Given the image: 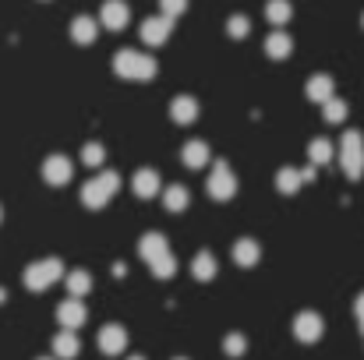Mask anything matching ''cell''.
Listing matches in <instances>:
<instances>
[{"instance_id": "obj_1", "label": "cell", "mask_w": 364, "mask_h": 360, "mask_svg": "<svg viewBox=\"0 0 364 360\" xmlns=\"http://www.w3.org/2000/svg\"><path fill=\"white\" fill-rule=\"evenodd\" d=\"M114 71L121 78H131V82H149L156 75V60L149 53H138V50H121L114 57Z\"/></svg>"}, {"instance_id": "obj_2", "label": "cell", "mask_w": 364, "mask_h": 360, "mask_svg": "<svg viewBox=\"0 0 364 360\" xmlns=\"http://www.w3.org/2000/svg\"><path fill=\"white\" fill-rule=\"evenodd\" d=\"M117 187H121V177H117L114 170H103L96 180H89V184L82 187V202H85L89 209H103V205L117 195Z\"/></svg>"}, {"instance_id": "obj_3", "label": "cell", "mask_w": 364, "mask_h": 360, "mask_svg": "<svg viewBox=\"0 0 364 360\" xmlns=\"http://www.w3.org/2000/svg\"><path fill=\"white\" fill-rule=\"evenodd\" d=\"M340 163H343V170H347L350 180H361V173H364V138H361V131H347V134H343Z\"/></svg>"}, {"instance_id": "obj_4", "label": "cell", "mask_w": 364, "mask_h": 360, "mask_svg": "<svg viewBox=\"0 0 364 360\" xmlns=\"http://www.w3.org/2000/svg\"><path fill=\"white\" fill-rule=\"evenodd\" d=\"M60 276H64V265H60L57 258H46V261H36V265L25 268V286H28V290H46V286H53Z\"/></svg>"}, {"instance_id": "obj_5", "label": "cell", "mask_w": 364, "mask_h": 360, "mask_svg": "<svg viewBox=\"0 0 364 360\" xmlns=\"http://www.w3.org/2000/svg\"><path fill=\"white\" fill-rule=\"evenodd\" d=\"M234 191H237L234 173H230L227 166H216V170H213V177H209V195H213L216 202H230V198H234Z\"/></svg>"}, {"instance_id": "obj_6", "label": "cell", "mask_w": 364, "mask_h": 360, "mask_svg": "<svg viewBox=\"0 0 364 360\" xmlns=\"http://www.w3.org/2000/svg\"><path fill=\"white\" fill-rule=\"evenodd\" d=\"M170 28H173V18H166V14L145 18V21H141V39H145L149 46H159V43L170 39Z\"/></svg>"}, {"instance_id": "obj_7", "label": "cell", "mask_w": 364, "mask_h": 360, "mask_svg": "<svg viewBox=\"0 0 364 360\" xmlns=\"http://www.w3.org/2000/svg\"><path fill=\"white\" fill-rule=\"evenodd\" d=\"M85 318H89V311H85V304L78 300V297H71V300H64L60 307H57V322L64 325V329H82L85 325Z\"/></svg>"}, {"instance_id": "obj_8", "label": "cell", "mask_w": 364, "mask_h": 360, "mask_svg": "<svg viewBox=\"0 0 364 360\" xmlns=\"http://www.w3.org/2000/svg\"><path fill=\"white\" fill-rule=\"evenodd\" d=\"M294 336H297L301 343H318V339H322V318H318L315 311L297 315V322H294Z\"/></svg>"}, {"instance_id": "obj_9", "label": "cell", "mask_w": 364, "mask_h": 360, "mask_svg": "<svg viewBox=\"0 0 364 360\" xmlns=\"http://www.w3.org/2000/svg\"><path fill=\"white\" fill-rule=\"evenodd\" d=\"M100 21H103V28L121 32L124 25H127V4L124 0H107L103 11H100Z\"/></svg>"}, {"instance_id": "obj_10", "label": "cell", "mask_w": 364, "mask_h": 360, "mask_svg": "<svg viewBox=\"0 0 364 360\" xmlns=\"http://www.w3.org/2000/svg\"><path fill=\"white\" fill-rule=\"evenodd\" d=\"M43 177H46L50 184H68V180H71V159H68V156H50V159L43 163Z\"/></svg>"}, {"instance_id": "obj_11", "label": "cell", "mask_w": 364, "mask_h": 360, "mask_svg": "<svg viewBox=\"0 0 364 360\" xmlns=\"http://www.w3.org/2000/svg\"><path fill=\"white\" fill-rule=\"evenodd\" d=\"M124 347H127V332H124L121 325H107V329H100V350H103L107 357L121 354Z\"/></svg>"}, {"instance_id": "obj_12", "label": "cell", "mask_w": 364, "mask_h": 360, "mask_svg": "<svg viewBox=\"0 0 364 360\" xmlns=\"http://www.w3.org/2000/svg\"><path fill=\"white\" fill-rule=\"evenodd\" d=\"M290 46H294V43H290V36H287L283 28H276V32L265 39V53H269L272 60H287V57H290Z\"/></svg>"}, {"instance_id": "obj_13", "label": "cell", "mask_w": 364, "mask_h": 360, "mask_svg": "<svg viewBox=\"0 0 364 360\" xmlns=\"http://www.w3.org/2000/svg\"><path fill=\"white\" fill-rule=\"evenodd\" d=\"M131 187H134L138 198H152V195L159 191V177H156V170H138L134 180H131Z\"/></svg>"}, {"instance_id": "obj_14", "label": "cell", "mask_w": 364, "mask_h": 360, "mask_svg": "<svg viewBox=\"0 0 364 360\" xmlns=\"http://www.w3.org/2000/svg\"><path fill=\"white\" fill-rule=\"evenodd\" d=\"M78 350H82V343H78V336H75L71 329H64V332L53 339V354H57V357L71 360V357H78Z\"/></svg>"}, {"instance_id": "obj_15", "label": "cell", "mask_w": 364, "mask_h": 360, "mask_svg": "<svg viewBox=\"0 0 364 360\" xmlns=\"http://www.w3.org/2000/svg\"><path fill=\"white\" fill-rule=\"evenodd\" d=\"M170 247H166V237L163 234H145L141 244H138V254L145 258V261H152V258H159V254H166Z\"/></svg>"}, {"instance_id": "obj_16", "label": "cell", "mask_w": 364, "mask_h": 360, "mask_svg": "<svg viewBox=\"0 0 364 360\" xmlns=\"http://www.w3.org/2000/svg\"><path fill=\"white\" fill-rule=\"evenodd\" d=\"M308 99H315V103L333 99V78H329V75H315V78L308 82Z\"/></svg>"}, {"instance_id": "obj_17", "label": "cell", "mask_w": 364, "mask_h": 360, "mask_svg": "<svg viewBox=\"0 0 364 360\" xmlns=\"http://www.w3.org/2000/svg\"><path fill=\"white\" fill-rule=\"evenodd\" d=\"M170 114H173V120H177V124H191V120L198 117V103H195L191 96H181V99H173Z\"/></svg>"}, {"instance_id": "obj_18", "label": "cell", "mask_w": 364, "mask_h": 360, "mask_svg": "<svg viewBox=\"0 0 364 360\" xmlns=\"http://www.w3.org/2000/svg\"><path fill=\"white\" fill-rule=\"evenodd\" d=\"M181 159H184L191 170L205 166V159H209V148H205V141H188V145H184V152H181Z\"/></svg>"}, {"instance_id": "obj_19", "label": "cell", "mask_w": 364, "mask_h": 360, "mask_svg": "<svg viewBox=\"0 0 364 360\" xmlns=\"http://www.w3.org/2000/svg\"><path fill=\"white\" fill-rule=\"evenodd\" d=\"M191 276H195V279H202V283H209V279L216 276V258H213L209 251H202V254L191 261Z\"/></svg>"}, {"instance_id": "obj_20", "label": "cell", "mask_w": 364, "mask_h": 360, "mask_svg": "<svg viewBox=\"0 0 364 360\" xmlns=\"http://www.w3.org/2000/svg\"><path fill=\"white\" fill-rule=\"evenodd\" d=\"M301 184H304L301 170H290V166H287V170H279V173H276V187H279L283 195H294Z\"/></svg>"}, {"instance_id": "obj_21", "label": "cell", "mask_w": 364, "mask_h": 360, "mask_svg": "<svg viewBox=\"0 0 364 360\" xmlns=\"http://www.w3.org/2000/svg\"><path fill=\"white\" fill-rule=\"evenodd\" d=\"M265 18H269L276 28H283V25L290 21V4H287V0H269V4H265Z\"/></svg>"}, {"instance_id": "obj_22", "label": "cell", "mask_w": 364, "mask_h": 360, "mask_svg": "<svg viewBox=\"0 0 364 360\" xmlns=\"http://www.w3.org/2000/svg\"><path fill=\"white\" fill-rule=\"evenodd\" d=\"M71 36H75V43H92L96 39V21L92 18H75L71 21Z\"/></svg>"}, {"instance_id": "obj_23", "label": "cell", "mask_w": 364, "mask_h": 360, "mask_svg": "<svg viewBox=\"0 0 364 360\" xmlns=\"http://www.w3.org/2000/svg\"><path fill=\"white\" fill-rule=\"evenodd\" d=\"M149 265H152V276H156V279H170V276L177 272V261H173V254H170V251H166V254H159V258H152Z\"/></svg>"}, {"instance_id": "obj_24", "label": "cell", "mask_w": 364, "mask_h": 360, "mask_svg": "<svg viewBox=\"0 0 364 360\" xmlns=\"http://www.w3.org/2000/svg\"><path fill=\"white\" fill-rule=\"evenodd\" d=\"M234 261H237V265H255V261H258V244H255V240H237Z\"/></svg>"}, {"instance_id": "obj_25", "label": "cell", "mask_w": 364, "mask_h": 360, "mask_svg": "<svg viewBox=\"0 0 364 360\" xmlns=\"http://www.w3.org/2000/svg\"><path fill=\"white\" fill-rule=\"evenodd\" d=\"M68 290H71V297H85L92 290L89 272H68Z\"/></svg>"}, {"instance_id": "obj_26", "label": "cell", "mask_w": 364, "mask_h": 360, "mask_svg": "<svg viewBox=\"0 0 364 360\" xmlns=\"http://www.w3.org/2000/svg\"><path fill=\"white\" fill-rule=\"evenodd\" d=\"M308 156H311V163H329V159H333V141L315 138V141H311V148H308Z\"/></svg>"}, {"instance_id": "obj_27", "label": "cell", "mask_w": 364, "mask_h": 360, "mask_svg": "<svg viewBox=\"0 0 364 360\" xmlns=\"http://www.w3.org/2000/svg\"><path fill=\"white\" fill-rule=\"evenodd\" d=\"M163 205H166L170 212H181V209L188 205V191H184V187H166V195H163Z\"/></svg>"}, {"instance_id": "obj_28", "label": "cell", "mask_w": 364, "mask_h": 360, "mask_svg": "<svg viewBox=\"0 0 364 360\" xmlns=\"http://www.w3.org/2000/svg\"><path fill=\"white\" fill-rule=\"evenodd\" d=\"M322 110H326L322 117L329 120V124H343V120H347V103H340V99H326Z\"/></svg>"}, {"instance_id": "obj_29", "label": "cell", "mask_w": 364, "mask_h": 360, "mask_svg": "<svg viewBox=\"0 0 364 360\" xmlns=\"http://www.w3.org/2000/svg\"><path fill=\"white\" fill-rule=\"evenodd\" d=\"M82 159L89 163V166H103V159H107V152H103V145H85V152H82Z\"/></svg>"}, {"instance_id": "obj_30", "label": "cell", "mask_w": 364, "mask_h": 360, "mask_svg": "<svg viewBox=\"0 0 364 360\" xmlns=\"http://www.w3.org/2000/svg\"><path fill=\"white\" fill-rule=\"evenodd\" d=\"M244 350H247V339L244 336H227V354L230 357H241Z\"/></svg>"}, {"instance_id": "obj_31", "label": "cell", "mask_w": 364, "mask_h": 360, "mask_svg": "<svg viewBox=\"0 0 364 360\" xmlns=\"http://www.w3.org/2000/svg\"><path fill=\"white\" fill-rule=\"evenodd\" d=\"M159 7H163V14H166V18H177V14L188 7V0H159Z\"/></svg>"}, {"instance_id": "obj_32", "label": "cell", "mask_w": 364, "mask_h": 360, "mask_svg": "<svg viewBox=\"0 0 364 360\" xmlns=\"http://www.w3.org/2000/svg\"><path fill=\"white\" fill-rule=\"evenodd\" d=\"M247 28H251V25H247V18H244V14H234V18H230V36H234V39H241Z\"/></svg>"}, {"instance_id": "obj_33", "label": "cell", "mask_w": 364, "mask_h": 360, "mask_svg": "<svg viewBox=\"0 0 364 360\" xmlns=\"http://www.w3.org/2000/svg\"><path fill=\"white\" fill-rule=\"evenodd\" d=\"M358 322H361V329H364V293L358 297Z\"/></svg>"}, {"instance_id": "obj_34", "label": "cell", "mask_w": 364, "mask_h": 360, "mask_svg": "<svg viewBox=\"0 0 364 360\" xmlns=\"http://www.w3.org/2000/svg\"><path fill=\"white\" fill-rule=\"evenodd\" d=\"M131 360H145V357H131Z\"/></svg>"}, {"instance_id": "obj_35", "label": "cell", "mask_w": 364, "mask_h": 360, "mask_svg": "<svg viewBox=\"0 0 364 360\" xmlns=\"http://www.w3.org/2000/svg\"><path fill=\"white\" fill-rule=\"evenodd\" d=\"M0 219H4V209H0Z\"/></svg>"}, {"instance_id": "obj_36", "label": "cell", "mask_w": 364, "mask_h": 360, "mask_svg": "<svg viewBox=\"0 0 364 360\" xmlns=\"http://www.w3.org/2000/svg\"><path fill=\"white\" fill-rule=\"evenodd\" d=\"M361 25H364V18H361Z\"/></svg>"}, {"instance_id": "obj_37", "label": "cell", "mask_w": 364, "mask_h": 360, "mask_svg": "<svg viewBox=\"0 0 364 360\" xmlns=\"http://www.w3.org/2000/svg\"><path fill=\"white\" fill-rule=\"evenodd\" d=\"M43 360H50V357H43Z\"/></svg>"}, {"instance_id": "obj_38", "label": "cell", "mask_w": 364, "mask_h": 360, "mask_svg": "<svg viewBox=\"0 0 364 360\" xmlns=\"http://www.w3.org/2000/svg\"><path fill=\"white\" fill-rule=\"evenodd\" d=\"M177 360H184V357H177Z\"/></svg>"}]
</instances>
